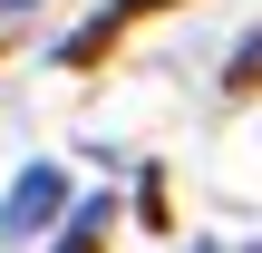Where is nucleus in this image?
Returning a JSON list of instances; mask_svg holds the SVG:
<instances>
[{
  "instance_id": "1",
  "label": "nucleus",
  "mask_w": 262,
  "mask_h": 253,
  "mask_svg": "<svg viewBox=\"0 0 262 253\" xmlns=\"http://www.w3.org/2000/svg\"><path fill=\"white\" fill-rule=\"evenodd\" d=\"M58 215H68V176H58V166H19V176H10V195H0V234H10V244H29V234H39V224H58Z\"/></svg>"
},
{
  "instance_id": "2",
  "label": "nucleus",
  "mask_w": 262,
  "mask_h": 253,
  "mask_svg": "<svg viewBox=\"0 0 262 253\" xmlns=\"http://www.w3.org/2000/svg\"><path fill=\"white\" fill-rule=\"evenodd\" d=\"M146 10H165V0H117L107 20H88V29H68V49H58V59H97V49H107V39L126 29V20H146Z\"/></svg>"
},
{
  "instance_id": "3",
  "label": "nucleus",
  "mask_w": 262,
  "mask_h": 253,
  "mask_svg": "<svg viewBox=\"0 0 262 253\" xmlns=\"http://www.w3.org/2000/svg\"><path fill=\"white\" fill-rule=\"evenodd\" d=\"M107 234H117V205L97 195V205H78V215H68V244H58V253H107Z\"/></svg>"
},
{
  "instance_id": "4",
  "label": "nucleus",
  "mask_w": 262,
  "mask_h": 253,
  "mask_svg": "<svg viewBox=\"0 0 262 253\" xmlns=\"http://www.w3.org/2000/svg\"><path fill=\"white\" fill-rule=\"evenodd\" d=\"M224 88H233V98H253V88H262V39H243V49H233V68H224Z\"/></svg>"
},
{
  "instance_id": "5",
  "label": "nucleus",
  "mask_w": 262,
  "mask_h": 253,
  "mask_svg": "<svg viewBox=\"0 0 262 253\" xmlns=\"http://www.w3.org/2000/svg\"><path fill=\"white\" fill-rule=\"evenodd\" d=\"M0 10H29V0H0Z\"/></svg>"
},
{
  "instance_id": "6",
  "label": "nucleus",
  "mask_w": 262,
  "mask_h": 253,
  "mask_svg": "<svg viewBox=\"0 0 262 253\" xmlns=\"http://www.w3.org/2000/svg\"><path fill=\"white\" fill-rule=\"evenodd\" d=\"M185 253H214V244H185Z\"/></svg>"
}]
</instances>
